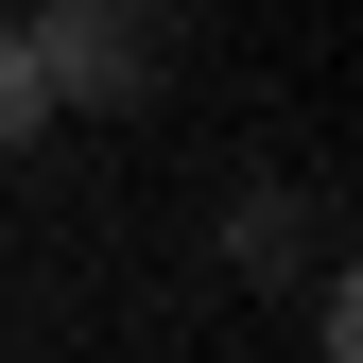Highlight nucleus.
Returning a JSON list of instances; mask_svg holds the SVG:
<instances>
[{
    "instance_id": "nucleus-1",
    "label": "nucleus",
    "mask_w": 363,
    "mask_h": 363,
    "mask_svg": "<svg viewBox=\"0 0 363 363\" xmlns=\"http://www.w3.org/2000/svg\"><path fill=\"white\" fill-rule=\"evenodd\" d=\"M18 52H35V86H52V121L69 104H156V0H35Z\"/></svg>"
},
{
    "instance_id": "nucleus-2",
    "label": "nucleus",
    "mask_w": 363,
    "mask_h": 363,
    "mask_svg": "<svg viewBox=\"0 0 363 363\" xmlns=\"http://www.w3.org/2000/svg\"><path fill=\"white\" fill-rule=\"evenodd\" d=\"M18 139H52V86H35V52H18V18H0V156Z\"/></svg>"
}]
</instances>
